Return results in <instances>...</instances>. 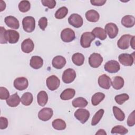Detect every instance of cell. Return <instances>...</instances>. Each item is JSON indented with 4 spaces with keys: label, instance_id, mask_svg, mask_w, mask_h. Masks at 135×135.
I'll return each instance as SVG.
<instances>
[{
    "label": "cell",
    "instance_id": "cell-1",
    "mask_svg": "<svg viewBox=\"0 0 135 135\" xmlns=\"http://www.w3.org/2000/svg\"><path fill=\"white\" fill-rule=\"evenodd\" d=\"M22 25L23 30L28 33L32 32L35 27V20L32 16H26L23 19Z\"/></svg>",
    "mask_w": 135,
    "mask_h": 135
},
{
    "label": "cell",
    "instance_id": "cell-33",
    "mask_svg": "<svg viewBox=\"0 0 135 135\" xmlns=\"http://www.w3.org/2000/svg\"><path fill=\"white\" fill-rule=\"evenodd\" d=\"M113 114L117 120L120 121H122L124 120L125 114L118 107L113 106L112 108Z\"/></svg>",
    "mask_w": 135,
    "mask_h": 135
},
{
    "label": "cell",
    "instance_id": "cell-27",
    "mask_svg": "<svg viewBox=\"0 0 135 135\" xmlns=\"http://www.w3.org/2000/svg\"><path fill=\"white\" fill-rule=\"evenodd\" d=\"M124 80L120 76H117L113 78L112 81L111 82V85L112 87L115 90L121 89L124 85Z\"/></svg>",
    "mask_w": 135,
    "mask_h": 135
},
{
    "label": "cell",
    "instance_id": "cell-44",
    "mask_svg": "<svg viewBox=\"0 0 135 135\" xmlns=\"http://www.w3.org/2000/svg\"><path fill=\"white\" fill-rule=\"evenodd\" d=\"M8 126V120L7 118L1 117L0 118V129L1 130L6 129Z\"/></svg>",
    "mask_w": 135,
    "mask_h": 135
},
{
    "label": "cell",
    "instance_id": "cell-47",
    "mask_svg": "<svg viewBox=\"0 0 135 135\" xmlns=\"http://www.w3.org/2000/svg\"><path fill=\"white\" fill-rule=\"evenodd\" d=\"M134 38H135V36H132V37H131V40H130V45H131V46L132 47V48L134 50Z\"/></svg>",
    "mask_w": 135,
    "mask_h": 135
},
{
    "label": "cell",
    "instance_id": "cell-36",
    "mask_svg": "<svg viewBox=\"0 0 135 135\" xmlns=\"http://www.w3.org/2000/svg\"><path fill=\"white\" fill-rule=\"evenodd\" d=\"M68 13V9L65 6H63L58 9L55 13V17L57 19L64 18Z\"/></svg>",
    "mask_w": 135,
    "mask_h": 135
},
{
    "label": "cell",
    "instance_id": "cell-45",
    "mask_svg": "<svg viewBox=\"0 0 135 135\" xmlns=\"http://www.w3.org/2000/svg\"><path fill=\"white\" fill-rule=\"evenodd\" d=\"M90 2L92 5L100 6L106 3V0H91Z\"/></svg>",
    "mask_w": 135,
    "mask_h": 135
},
{
    "label": "cell",
    "instance_id": "cell-8",
    "mask_svg": "<svg viewBox=\"0 0 135 135\" xmlns=\"http://www.w3.org/2000/svg\"><path fill=\"white\" fill-rule=\"evenodd\" d=\"M104 70L110 73L118 72L120 69V66L118 61L115 60H110L104 65Z\"/></svg>",
    "mask_w": 135,
    "mask_h": 135
},
{
    "label": "cell",
    "instance_id": "cell-6",
    "mask_svg": "<svg viewBox=\"0 0 135 135\" xmlns=\"http://www.w3.org/2000/svg\"><path fill=\"white\" fill-rule=\"evenodd\" d=\"M46 86L51 91L56 90L60 86V80L55 75H52L48 77L46 80Z\"/></svg>",
    "mask_w": 135,
    "mask_h": 135
},
{
    "label": "cell",
    "instance_id": "cell-12",
    "mask_svg": "<svg viewBox=\"0 0 135 135\" xmlns=\"http://www.w3.org/2000/svg\"><path fill=\"white\" fill-rule=\"evenodd\" d=\"M132 35L130 34H124L121 36L118 41L117 45L119 48L122 50H126L129 48L130 45V42Z\"/></svg>",
    "mask_w": 135,
    "mask_h": 135
},
{
    "label": "cell",
    "instance_id": "cell-4",
    "mask_svg": "<svg viewBox=\"0 0 135 135\" xmlns=\"http://www.w3.org/2000/svg\"><path fill=\"white\" fill-rule=\"evenodd\" d=\"M75 118L82 124L85 123L90 117L89 111L85 109H79L74 112Z\"/></svg>",
    "mask_w": 135,
    "mask_h": 135
},
{
    "label": "cell",
    "instance_id": "cell-30",
    "mask_svg": "<svg viewBox=\"0 0 135 135\" xmlns=\"http://www.w3.org/2000/svg\"><path fill=\"white\" fill-rule=\"evenodd\" d=\"M88 102L87 100L82 97H78L72 101V105L75 108H84L86 107Z\"/></svg>",
    "mask_w": 135,
    "mask_h": 135
},
{
    "label": "cell",
    "instance_id": "cell-32",
    "mask_svg": "<svg viewBox=\"0 0 135 135\" xmlns=\"http://www.w3.org/2000/svg\"><path fill=\"white\" fill-rule=\"evenodd\" d=\"M52 125L54 129L57 130H64L66 127L65 122L61 119H57L53 120Z\"/></svg>",
    "mask_w": 135,
    "mask_h": 135
},
{
    "label": "cell",
    "instance_id": "cell-22",
    "mask_svg": "<svg viewBox=\"0 0 135 135\" xmlns=\"http://www.w3.org/2000/svg\"><path fill=\"white\" fill-rule=\"evenodd\" d=\"M85 17L90 22H97L99 20L100 15L97 11L90 9L85 13Z\"/></svg>",
    "mask_w": 135,
    "mask_h": 135
},
{
    "label": "cell",
    "instance_id": "cell-15",
    "mask_svg": "<svg viewBox=\"0 0 135 135\" xmlns=\"http://www.w3.org/2000/svg\"><path fill=\"white\" fill-rule=\"evenodd\" d=\"M98 84L101 88L108 90L111 85V80L107 75L102 74L98 78Z\"/></svg>",
    "mask_w": 135,
    "mask_h": 135
},
{
    "label": "cell",
    "instance_id": "cell-25",
    "mask_svg": "<svg viewBox=\"0 0 135 135\" xmlns=\"http://www.w3.org/2000/svg\"><path fill=\"white\" fill-rule=\"evenodd\" d=\"M37 101L39 105L43 107L45 105L48 101V95L45 91H40L37 95Z\"/></svg>",
    "mask_w": 135,
    "mask_h": 135
},
{
    "label": "cell",
    "instance_id": "cell-31",
    "mask_svg": "<svg viewBox=\"0 0 135 135\" xmlns=\"http://www.w3.org/2000/svg\"><path fill=\"white\" fill-rule=\"evenodd\" d=\"M105 98V94L102 92H97L94 94L91 98V103L93 105H98Z\"/></svg>",
    "mask_w": 135,
    "mask_h": 135
},
{
    "label": "cell",
    "instance_id": "cell-3",
    "mask_svg": "<svg viewBox=\"0 0 135 135\" xmlns=\"http://www.w3.org/2000/svg\"><path fill=\"white\" fill-rule=\"evenodd\" d=\"M103 62V57L97 53H92L89 57V65L93 68H98L99 67Z\"/></svg>",
    "mask_w": 135,
    "mask_h": 135
},
{
    "label": "cell",
    "instance_id": "cell-37",
    "mask_svg": "<svg viewBox=\"0 0 135 135\" xmlns=\"http://www.w3.org/2000/svg\"><path fill=\"white\" fill-rule=\"evenodd\" d=\"M31 8V4L28 1H22L18 4V9L20 12L25 13L28 12Z\"/></svg>",
    "mask_w": 135,
    "mask_h": 135
},
{
    "label": "cell",
    "instance_id": "cell-23",
    "mask_svg": "<svg viewBox=\"0 0 135 135\" xmlns=\"http://www.w3.org/2000/svg\"><path fill=\"white\" fill-rule=\"evenodd\" d=\"M21 102V99L17 93H14L6 100L7 104L11 107H16L19 105Z\"/></svg>",
    "mask_w": 135,
    "mask_h": 135
},
{
    "label": "cell",
    "instance_id": "cell-35",
    "mask_svg": "<svg viewBox=\"0 0 135 135\" xmlns=\"http://www.w3.org/2000/svg\"><path fill=\"white\" fill-rule=\"evenodd\" d=\"M128 129L126 128L124 126L121 125L114 126L112 128L111 131L112 134H120L121 135L126 134L128 133Z\"/></svg>",
    "mask_w": 135,
    "mask_h": 135
},
{
    "label": "cell",
    "instance_id": "cell-9",
    "mask_svg": "<svg viewBox=\"0 0 135 135\" xmlns=\"http://www.w3.org/2000/svg\"><path fill=\"white\" fill-rule=\"evenodd\" d=\"M76 78V72L72 69H68L65 70L62 74V79L65 83H70L72 82Z\"/></svg>",
    "mask_w": 135,
    "mask_h": 135
},
{
    "label": "cell",
    "instance_id": "cell-5",
    "mask_svg": "<svg viewBox=\"0 0 135 135\" xmlns=\"http://www.w3.org/2000/svg\"><path fill=\"white\" fill-rule=\"evenodd\" d=\"M75 38V32L70 28H64L61 33V38L64 42H70L73 41Z\"/></svg>",
    "mask_w": 135,
    "mask_h": 135
},
{
    "label": "cell",
    "instance_id": "cell-43",
    "mask_svg": "<svg viewBox=\"0 0 135 135\" xmlns=\"http://www.w3.org/2000/svg\"><path fill=\"white\" fill-rule=\"evenodd\" d=\"M134 111H133L129 115L127 119V124L129 127H132L135 124Z\"/></svg>",
    "mask_w": 135,
    "mask_h": 135
},
{
    "label": "cell",
    "instance_id": "cell-19",
    "mask_svg": "<svg viewBox=\"0 0 135 135\" xmlns=\"http://www.w3.org/2000/svg\"><path fill=\"white\" fill-rule=\"evenodd\" d=\"M4 22L6 25L13 29H18L20 27L18 20L13 16H7L5 18Z\"/></svg>",
    "mask_w": 135,
    "mask_h": 135
},
{
    "label": "cell",
    "instance_id": "cell-21",
    "mask_svg": "<svg viewBox=\"0 0 135 135\" xmlns=\"http://www.w3.org/2000/svg\"><path fill=\"white\" fill-rule=\"evenodd\" d=\"M121 24L126 27L130 28L134 25L135 18L132 15H127L123 16L121 19Z\"/></svg>",
    "mask_w": 135,
    "mask_h": 135
},
{
    "label": "cell",
    "instance_id": "cell-29",
    "mask_svg": "<svg viewBox=\"0 0 135 135\" xmlns=\"http://www.w3.org/2000/svg\"><path fill=\"white\" fill-rule=\"evenodd\" d=\"M33 100V97L32 94L28 92L24 93L21 98L22 103L25 106L30 105L32 103Z\"/></svg>",
    "mask_w": 135,
    "mask_h": 135
},
{
    "label": "cell",
    "instance_id": "cell-7",
    "mask_svg": "<svg viewBox=\"0 0 135 135\" xmlns=\"http://www.w3.org/2000/svg\"><path fill=\"white\" fill-rule=\"evenodd\" d=\"M134 52L131 54L122 53L119 55L118 59L120 63L124 66H131L134 62Z\"/></svg>",
    "mask_w": 135,
    "mask_h": 135
},
{
    "label": "cell",
    "instance_id": "cell-24",
    "mask_svg": "<svg viewBox=\"0 0 135 135\" xmlns=\"http://www.w3.org/2000/svg\"><path fill=\"white\" fill-rule=\"evenodd\" d=\"M75 94V91L73 89L68 88L64 90L60 95V98L63 100H69L72 99Z\"/></svg>",
    "mask_w": 135,
    "mask_h": 135
},
{
    "label": "cell",
    "instance_id": "cell-10",
    "mask_svg": "<svg viewBox=\"0 0 135 135\" xmlns=\"http://www.w3.org/2000/svg\"><path fill=\"white\" fill-rule=\"evenodd\" d=\"M69 23L76 28H79L82 26L83 23V20L82 17L78 14H71L68 18Z\"/></svg>",
    "mask_w": 135,
    "mask_h": 135
},
{
    "label": "cell",
    "instance_id": "cell-41",
    "mask_svg": "<svg viewBox=\"0 0 135 135\" xmlns=\"http://www.w3.org/2000/svg\"><path fill=\"white\" fill-rule=\"evenodd\" d=\"M41 3L43 6H46L50 9L53 8L56 5V1L54 0H42Z\"/></svg>",
    "mask_w": 135,
    "mask_h": 135
},
{
    "label": "cell",
    "instance_id": "cell-42",
    "mask_svg": "<svg viewBox=\"0 0 135 135\" xmlns=\"http://www.w3.org/2000/svg\"><path fill=\"white\" fill-rule=\"evenodd\" d=\"M47 25V19L45 17H41L39 21H38V26L40 28L43 30L44 31L45 28L46 27Z\"/></svg>",
    "mask_w": 135,
    "mask_h": 135
},
{
    "label": "cell",
    "instance_id": "cell-46",
    "mask_svg": "<svg viewBox=\"0 0 135 135\" xmlns=\"http://www.w3.org/2000/svg\"><path fill=\"white\" fill-rule=\"evenodd\" d=\"M6 8V4L5 2L3 1H0V11L1 12H2L3 10H4Z\"/></svg>",
    "mask_w": 135,
    "mask_h": 135
},
{
    "label": "cell",
    "instance_id": "cell-17",
    "mask_svg": "<svg viewBox=\"0 0 135 135\" xmlns=\"http://www.w3.org/2000/svg\"><path fill=\"white\" fill-rule=\"evenodd\" d=\"M34 48V44L31 38L24 40L21 44L22 51L25 53H30L33 51Z\"/></svg>",
    "mask_w": 135,
    "mask_h": 135
},
{
    "label": "cell",
    "instance_id": "cell-14",
    "mask_svg": "<svg viewBox=\"0 0 135 135\" xmlns=\"http://www.w3.org/2000/svg\"><path fill=\"white\" fill-rule=\"evenodd\" d=\"M53 114V111L50 108H44L41 109L38 113V118L40 120L46 121L49 120Z\"/></svg>",
    "mask_w": 135,
    "mask_h": 135
},
{
    "label": "cell",
    "instance_id": "cell-26",
    "mask_svg": "<svg viewBox=\"0 0 135 135\" xmlns=\"http://www.w3.org/2000/svg\"><path fill=\"white\" fill-rule=\"evenodd\" d=\"M92 33L95 37L99 38L101 40H104L107 38V33L105 30L100 27H95L92 30Z\"/></svg>",
    "mask_w": 135,
    "mask_h": 135
},
{
    "label": "cell",
    "instance_id": "cell-39",
    "mask_svg": "<svg viewBox=\"0 0 135 135\" xmlns=\"http://www.w3.org/2000/svg\"><path fill=\"white\" fill-rule=\"evenodd\" d=\"M0 43L1 44H6L8 43L6 39V29L1 26L0 27Z\"/></svg>",
    "mask_w": 135,
    "mask_h": 135
},
{
    "label": "cell",
    "instance_id": "cell-18",
    "mask_svg": "<svg viewBox=\"0 0 135 135\" xmlns=\"http://www.w3.org/2000/svg\"><path fill=\"white\" fill-rule=\"evenodd\" d=\"M66 64V60L64 57L57 55L55 56L52 61V64L53 66L56 69H62Z\"/></svg>",
    "mask_w": 135,
    "mask_h": 135
},
{
    "label": "cell",
    "instance_id": "cell-16",
    "mask_svg": "<svg viewBox=\"0 0 135 135\" xmlns=\"http://www.w3.org/2000/svg\"><path fill=\"white\" fill-rule=\"evenodd\" d=\"M20 38V34L18 32L13 30L6 31V39L8 43L15 44L17 43Z\"/></svg>",
    "mask_w": 135,
    "mask_h": 135
},
{
    "label": "cell",
    "instance_id": "cell-13",
    "mask_svg": "<svg viewBox=\"0 0 135 135\" xmlns=\"http://www.w3.org/2000/svg\"><path fill=\"white\" fill-rule=\"evenodd\" d=\"M13 84L16 89L19 91H23L28 87V82L26 78L19 77L15 79Z\"/></svg>",
    "mask_w": 135,
    "mask_h": 135
},
{
    "label": "cell",
    "instance_id": "cell-38",
    "mask_svg": "<svg viewBox=\"0 0 135 135\" xmlns=\"http://www.w3.org/2000/svg\"><path fill=\"white\" fill-rule=\"evenodd\" d=\"M129 99V96L127 93H122L119 95H117L114 98V100L116 103L120 105H121L123 103H124Z\"/></svg>",
    "mask_w": 135,
    "mask_h": 135
},
{
    "label": "cell",
    "instance_id": "cell-28",
    "mask_svg": "<svg viewBox=\"0 0 135 135\" xmlns=\"http://www.w3.org/2000/svg\"><path fill=\"white\" fill-rule=\"evenodd\" d=\"M72 60L75 65L81 66L84 63V56L82 53H75L72 55Z\"/></svg>",
    "mask_w": 135,
    "mask_h": 135
},
{
    "label": "cell",
    "instance_id": "cell-34",
    "mask_svg": "<svg viewBox=\"0 0 135 135\" xmlns=\"http://www.w3.org/2000/svg\"><path fill=\"white\" fill-rule=\"evenodd\" d=\"M104 112V110L102 109H101L95 113V114H94V115L92 119V121H91L92 126H94L99 122V121H100V120L103 117Z\"/></svg>",
    "mask_w": 135,
    "mask_h": 135
},
{
    "label": "cell",
    "instance_id": "cell-2",
    "mask_svg": "<svg viewBox=\"0 0 135 135\" xmlns=\"http://www.w3.org/2000/svg\"><path fill=\"white\" fill-rule=\"evenodd\" d=\"M95 38L94 35L92 32H86L83 33L81 37L80 44L82 47L88 48L91 45V43L92 41Z\"/></svg>",
    "mask_w": 135,
    "mask_h": 135
},
{
    "label": "cell",
    "instance_id": "cell-11",
    "mask_svg": "<svg viewBox=\"0 0 135 135\" xmlns=\"http://www.w3.org/2000/svg\"><path fill=\"white\" fill-rule=\"evenodd\" d=\"M104 30L110 38H115L117 36L119 32L118 27L113 23H107L105 26Z\"/></svg>",
    "mask_w": 135,
    "mask_h": 135
},
{
    "label": "cell",
    "instance_id": "cell-40",
    "mask_svg": "<svg viewBox=\"0 0 135 135\" xmlns=\"http://www.w3.org/2000/svg\"><path fill=\"white\" fill-rule=\"evenodd\" d=\"M9 97V93L7 89L3 86L0 87V99L1 100H7Z\"/></svg>",
    "mask_w": 135,
    "mask_h": 135
},
{
    "label": "cell",
    "instance_id": "cell-48",
    "mask_svg": "<svg viewBox=\"0 0 135 135\" xmlns=\"http://www.w3.org/2000/svg\"><path fill=\"white\" fill-rule=\"evenodd\" d=\"M95 134L96 135H97V134H104V135H106L107 133L105 132L104 130H103V129H99L98 131V132H97Z\"/></svg>",
    "mask_w": 135,
    "mask_h": 135
},
{
    "label": "cell",
    "instance_id": "cell-20",
    "mask_svg": "<svg viewBox=\"0 0 135 135\" xmlns=\"http://www.w3.org/2000/svg\"><path fill=\"white\" fill-rule=\"evenodd\" d=\"M43 64V60L39 56H33L30 60V65L34 69H40L42 67Z\"/></svg>",
    "mask_w": 135,
    "mask_h": 135
}]
</instances>
